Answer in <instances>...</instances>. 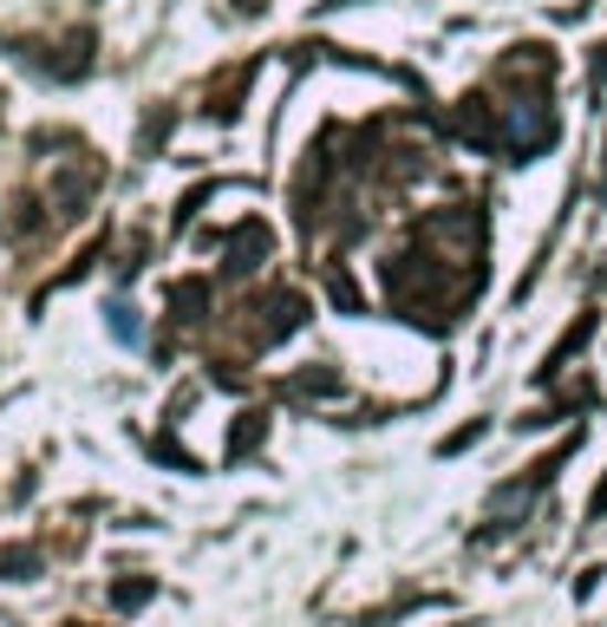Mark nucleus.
<instances>
[{"label": "nucleus", "instance_id": "1", "mask_svg": "<svg viewBox=\"0 0 607 627\" xmlns=\"http://www.w3.org/2000/svg\"><path fill=\"white\" fill-rule=\"evenodd\" d=\"M471 216H477V209H444V216L418 222L411 249L386 262V301H393V314L418 321V327H431V334H444V327L471 307L477 281H483V269H477V255H483V249L451 255V236H458Z\"/></svg>", "mask_w": 607, "mask_h": 627}, {"label": "nucleus", "instance_id": "2", "mask_svg": "<svg viewBox=\"0 0 607 627\" xmlns=\"http://www.w3.org/2000/svg\"><path fill=\"white\" fill-rule=\"evenodd\" d=\"M294 327H307V294L301 288H269L249 301V347H274Z\"/></svg>", "mask_w": 607, "mask_h": 627}, {"label": "nucleus", "instance_id": "3", "mask_svg": "<svg viewBox=\"0 0 607 627\" xmlns=\"http://www.w3.org/2000/svg\"><path fill=\"white\" fill-rule=\"evenodd\" d=\"M542 144H555V112L542 105V92H530V98H516L503 112V150L523 164V157H536Z\"/></svg>", "mask_w": 607, "mask_h": 627}, {"label": "nucleus", "instance_id": "4", "mask_svg": "<svg viewBox=\"0 0 607 627\" xmlns=\"http://www.w3.org/2000/svg\"><path fill=\"white\" fill-rule=\"evenodd\" d=\"M444 132L477 144V150H503V112H496L483 92H471V98H458V112L444 118Z\"/></svg>", "mask_w": 607, "mask_h": 627}, {"label": "nucleus", "instance_id": "5", "mask_svg": "<svg viewBox=\"0 0 607 627\" xmlns=\"http://www.w3.org/2000/svg\"><path fill=\"white\" fill-rule=\"evenodd\" d=\"M274 255V236H269V222L262 216H249L236 236H229V262H222V275L229 281H242V275H255L262 262Z\"/></svg>", "mask_w": 607, "mask_h": 627}, {"label": "nucleus", "instance_id": "6", "mask_svg": "<svg viewBox=\"0 0 607 627\" xmlns=\"http://www.w3.org/2000/svg\"><path fill=\"white\" fill-rule=\"evenodd\" d=\"M249 79H255V60H249V66H236V72H222V79L209 85V118H216V125H229V118L242 112V98H249Z\"/></svg>", "mask_w": 607, "mask_h": 627}, {"label": "nucleus", "instance_id": "7", "mask_svg": "<svg viewBox=\"0 0 607 627\" xmlns=\"http://www.w3.org/2000/svg\"><path fill=\"white\" fill-rule=\"evenodd\" d=\"M595 321H601L595 307H588V314H575V327H568V334H562L555 347H548V359H542V366H536V379H555V373H562V366H568L575 353L588 347V334H595Z\"/></svg>", "mask_w": 607, "mask_h": 627}, {"label": "nucleus", "instance_id": "8", "mask_svg": "<svg viewBox=\"0 0 607 627\" xmlns=\"http://www.w3.org/2000/svg\"><path fill=\"white\" fill-rule=\"evenodd\" d=\"M92 190H98V164H79L72 177H60V184H53V209H60V216H79Z\"/></svg>", "mask_w": 607, "mask_h": 627}, {"label": "nucleus", "instance_id": "9", "mask_svg": "<svg viewBox=\"0 0 607 627\" xmlns=\"http://www.w3.org/2000/svg\"><path fill=\"white\" fill-rule=\"evenodd\" d=\"M170 314L184 321V327H197L202 314H209V281L202 275H184L177 288H170Z\"/></svg>", "mask_w": 607, "mask_h": 627}, {"label": "nucleus", "instance_id": "10", "mask_svg": "<svg viewBox=\"0 0 607 627\" xmlns=\"http://www.w3.org/2000/svg\"><path fill=\"white\" fill-rule=\"evenodd\" d=\"M281 393H294V399H327V393H339V366H301V373L281 379Z\"/></svg>", "mask_w": 607, "mask_h": 627}, {"label": "nucleus", "instance_id": "11", "mask_svg": "<svg viewBox=\"0 0 607 627\" xmlns=\"http://www.w3.org/2000/svg\"><path fill=\"white\" fill-rule=\"evenodd\" d=\"M262 438H269V412H242L229 425V464H242L249 451H262Z\"/></svg>", "mask_w": 607, "mask_h": 627}, {"label": "nucleus", "instance_id": "12", "mask_svg": "<svg viewBox=\"0 0 607 627\" xmlns=\"http://www.w3.org/2000/svg\"><path fill=\"white\" fill-rule=\"evenodd\" d=\"M150 595H157V575H125V582H112V608H118V615H137Z\"/></svg>", "mask_w": 607, "mask_h": 627}, {"label": "nucleus", "instance_id": "13", "mask_svg": "<svg viewBox=\"0 0 607 627\" xmlns=\"http://www.w3.org/2000/svg\"><path fill=\"white\" fill-rule=\"evenodd\" d=\"M0 575H7V582H33V575H40V550H33V543H7V550H0Z\"/></svg>", "mask_w": 607, "mask_h": 627}, {"label": "nucleus", "instance_id": "14", "mask_svg": "<svg viewBox=\"0 0 607 627\" xmlns=\"http://www.w3.org/2000/svg\"><path fill=\"white\" fill-rule=\"evenodd\" d=\"M327 294H334V301L346 307V314L359 307V288H353V275H346V269H327Z\"/></svg>", "mask_w": 607, "mask_h": 627}, {"label": "nucleus", "instance_id": "15", "mask_svg": "<svg viewBox=\"0 0 607 627\" xmlns=\"http://www.w3.org/2000/svg\"><path fill=\"white\" fill-rule=\"evenodd\" d=\"M150 451H157L164 464H177V471H197V458H190V451H184L177 438H150Z\"/></svg>", "mask_w": 607, "mask_h": 627}, {"label": "nucleus", "instance_id": "16", "mask_svg": "<svg viewBox=\"0 0 607 627\" xmlns=\"http://www.w3.org/2000/svg\"><path fill=\"white\" fill-rule=\"evenodd\" d=\"M209 197H216V184H197V190H190V197L177 203V229H190V222H197V209L209 203Z\"/></svg>", "mask_w": 607, "mask_h": 627}, {"label": "nucleus", "instance_id": "17", "mask_svg": "<svg viewBox=\"0 0 607 627\" xmlns=\"http://www.w3.org/2000/svg\"><path fill=\"white\" fill-rule=\"evenodd\" d=\"M112 334H118V341H137V307H132V301H118V307H112Z\"/></svg>", "mask_w": 607, "mask_h": 627}, {"label": "nucleus", "instance_id": "18", "mask_svg": "<svg viewBox=\"0 0 607 627\" xmlns=\"http://www.w3.org/2000/svg\"><path fill=\"white\" fill-rule=\"evenodd\" d=\"M477 438H483V418H471L464 431H451V438H444V451H464V445H477Z\"/></svg>", "mask_w": 607, "mask_h": 627}, {"label": "nucleus", "instance_id": "19", "mask_svg": "<svg viewBox=\"0 0 607 627\" xmlns=\"http://www.w3.org/2000/svg\"><path fill=\"white\" fill-rule=\"evenodd\" d=\"M262 7H269V0H236V13H262Z\"/></svg>", "mask_w": 607, "mask_h": 627}, {"label": "nucleus", "instance_id": "20", "mask_svg": "<svg viewBox=\"0 0 607 627\" xmlns=\"http://www.w3.org/2000/svg\"><path fill=\"white\" fill-rule=\"evenodd\" d=\"M601 510H607V484H601V490H595V516H601Z\"/></svg>", "mask_w": 607, "mask_h": 627}, {"label": "nucleus", "instance_id": "21", "mask_svg": "<svg viewBox=\"0 0 607 627\" xmlns=\"http://www.w3.org/2000/svg\"><path fill=\"white\" fill-rule=\"evenodd\" d=\"M321 7H327V13H334V7H359V0H321Z\"/></svg>", "mask_w": 607, "mask_h": 627}, {"label": "nucleus", "instance_id": "22", "mask_svg": "<svg viewBox=\"0 0 607 627\" xmlns=\"http://www.w3.org/2000/svg\"><path fill=\"white\" fill-rule=\"evenodd\" d=\"M66 627H92V621H66Z\"/></svg>", "mask_w": 607, "mask_h": 627}]
</instances>
